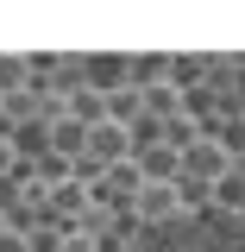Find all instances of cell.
<instances>
[{
    "instance_id": "6da1fadb",
    "label": "cell",
    "mask_w": 245,
    "mask_h": 252,
    "mask_svg": "<svg viewBox=\"0 0 245 252\" xmlns=\"http://www.w3.org/2000/svg\"><path fill=\"white\" fill-rule=\"evenodd\" d=\"M183 164H189V177H201V189H208L220 170H226V152H220L214 139H201V145H189V158H183Z\"/></svg>"
},
{
    "instance_id": "7a4b0ae2",
    "label": "cell",
    "mask_w": 245,
    "mask_h": 252,
    "mask_svg": "<svg viewBox=\"0 0 245 252\" xmlns=\"http://www.w3.org/2000/svg\"><path fill=\"white\" fill-rule=\"evenodd\" d=\"M145 208H151V215H176V189H151Z\"/></svg>"
}]
</instances>
